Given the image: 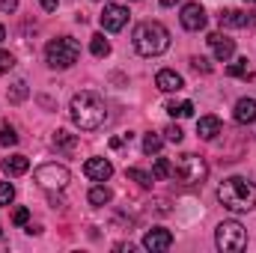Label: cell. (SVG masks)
I'll list each match as a JSON object with an SVG mask.
<instances>
[{
	"instance_id": "4316f807",
	"label": "cell",
	"mask_w": 256,
	"mask_h": 253,
	"mask_svg": "<svg viewBox=\"0 0 256 253\" xmlns=\"http://www.w3.org/2000/svg\"><path fill=\"white\" fill-rule=\"evenodd\" d=\"M15 143H18V131L6 122V126L0 128V146H15Z\"/></svg>"
},
{
	"instance_id": "8fae6325",
	"label": "cell",
	"mask_w": 256,
	"mask_h": 253,
	"mask_svg": "<svg viewBox=\"0 0 256 253\" xmlns=\"http://www.w3.org/2000/svg\"><path fill=\"white\" fill-rule=\"evenodd\" d=\"M220 27H256V12H242V9H224L218 15Z\"/></svg>"
},
{
	"instance_id": "5bb4252c",
	"label": "cell",
	"mask_w": 256,
	"mask_h": 253,
	"mask_svg": "<svg viewBox=\"0 0 256 253\" xmlns=\"http://www.w3.org/2000/svg\"><path fill=\"white\" fill-rule=\"evenodd\" d=\"M208 48H212V54H214L218 60H224V63L236 54V42H232L230 36H224V33H212V36H208Z\"/></svg>"
},
{
	"instance_id": "83f0119b",
	"label": "cell",
	"mask_w": 256,
	"mask_h": 253,
	"mask_svg": "<svg viewBox=\"0 0 256 253\" xmlns=\"http://www.w3.org/2000/svg\"><path fill=\"white\" fill-rule=\"evenodd\" d=\"M12 196H15V188H12L9 182H0V206H9Z\"/></svg>"
},
{
	"instance_id": "d6a6232c",
	"label": "cell",
	"mask_w": 256,
	"mask_h": 253,
	"mask_svg": "<svg viewBox=\"0 0 256 253\" xmlns=\"http://www.w3.org/2000/svg\"><path fill=\"white\" fill-rule=\"evenodd\" d=\"M131 137H134L131 131H128V134H122V137H114V140H110V146H114V149H120V146H126V143H131Z\"/></svg>"
},
{
	"instance_id": "7402d4cb",
	"label": "cell",
	"mask_w": 256,
	"mask_h": 253,
	"mask_svg": "<svg viewBox=\"0 0 256 253\" xmlns=\"http://www.w3.org/2000/svg\"><path fill=\"white\" fill-rule=\"evenodd\" d=\"M110 200H114V194H110L108 185H96V188L90 190V202H92V206H108Z\"/></svg>"
},
{
	"instance_id": "f546056e",
	"label": "cell",
	"mask_w": 256,
	"mask_h": 253,
	"mask_svg": "<svg viewBox=\"0 0 256 253\" xmlns=\"http://www.w3.org/2000/svg\"><path fill=\"white\" fill-rule=\"evenodd\" d=\"M164 134H167V140H170V143H182V137H185V131H182L179 126H167V128H164Z\"/></svg>"
},
{
	"instance_id": "30bf717a",
	"label": "cell",
	"mask_w": 256,
	"mask_h": 253,
	"mask_svg": "<svg viewBox=\"0 0 256 253\" xmlns=\"http://www.w3.org/2000/svg\"><path fill=\"white\" fill-rule=\"evenodd\" d=\"M179 21H182V27H185V30L196 33V30H202V27H206V9H202L200 3H185V6H182Z\"/></svg>"
},
{
	"instance_id": "7c38bea8",
	"label": "cell",
	"mask_w": 256,
	"mask_h": 253,
	"mask_svg": "<svg viewBox=\"0 0 256 253\" xmlns=\"http://www.w3.org/2000/svg\"><path fill=\"white\" fill-rule=\"evenodd\" d=\"M84 173H86V179H92V182H108V179L114 176V164H110L108 158H90V161L84 164Z\"/></svg>"
},
{
	"instance_id": "44dd1931",
	"label": "cell",
	"mask_w": 256,
	"mask_h": 253,
	"mask_svg": "<svg viewBox=\"0 0 256 253\" xmlns=\"http://www.w3.org/2000/svg\"><path fill=\"white\" fill-rule=\"evenodd\" d=\"M90 51H92L96 57H108V54H110V42L104 39V33H96V36L90 39Z\"/></svg>"
},
{
	"instance_id": "484cf974",
	"label": "cell",
	"mask_w": 256,
	"mask_h": 253,
	"mask_svg": "<svg viewBox=\"0 0 256 253\" xmlns=\"http://www.w3.org/2000/svg\"><path fill=\"white\" fill-rule=\"evenodd\" d=\"M126 176H128V179H134L137 185H143V188H149V185L155 182V179H152V176H149L146 170H140V167H128V173H126Z\"/></svg>"
},
{
	"instance_id": "52a82bcc",
	"label": "cell",
	"mask_w": 256,
	"mask_h": 253,
	"mask_svg": "<svg viewBox=\"0 0 256 253\" xmlns=\"http://www.w3.org/2000/svg\"><path fill=\"white\" fill-rule=\"evenodd\" d=\"M72 179V173L66 170L63 164H42L36 170V185L45 190H63Z\"/></svg>"
},
{
	"instance_id": "1f68e13d",
	"label": "cell",
	"mask_w": 256,
	"mask_h": 253,
	"mask_svg": "<svg viewBox=\"0 0 256 253\" xmlns=\"http://www.w3.org/2000/svg\"><path fill=\"white\" fill-rule=\"evenodd\" d=\"M12 66H15V57H12L9 51H0V74L12 72Z\"/></svg>"
},
{
	"instance_id": "6da1fadb",
	"label": "cell",
	"mask_w": 256,
	"mask_h": 253,
	"mask_svg": "<svg viewBox=\"0 0 256 253\" xmlns=\"http://www.w3.org/2000/svg\"><path fill=\"white\" fill-rule=\"evenodd\" d=\"M68 114H72V122L80 128V131H96V128L104 126V120H108V108H104V102H102L96 92H90V90L72 96Z\"/></svg>"
},
{
	"instance_id": "4fadbf2b",
	"label": "cell",
	"mask_w": 256,
	"mask_h": 253,
	"mask_svg": "<svg viewBox=\"0 0 256 253\" xmlns=\"http://www.w3.org/2000/svg\"><path fill=\"white\" fill-rule=\"evenodd\" d=\"M155 86L161 92H179V90H185V78L179 72H173V68H161L155 74Z\"/></svg>"
},
{
	"instance_id": "ffe728a7",
	"label": "cell",
	"mask_w": 256,
	"mask_h": 253,
	"mask_svg": "<svg viewBox=\"0 0 256 253\" xmlns=\"http://www.w3.org/2000/svg\"><path fill=\"white\" fill-rule=\"evenodd\" d=\"M164 110H167L173 120H185V116H191V114H194V104H191V102H167V104H164Z\"/></svg>"
},
{
	"instance_id": "603a6c76",
	"label": "cell",
	"mask_w": 256,
	"mask_h": 253,
	"mask_svg": "<svg viewBox=\"0 0 256 253\" xmlns=\"http://www.w3.org/2000/svg\"><path fill=\"white\" fill-rule=\"evenodd\" d=\"M6 96H9V102H12V104H21V102L30 96V90H27V84H24V80H15V84L9 86V92H6Z\"/></svg>"
},
{
	"instance_id": "ac0fdd59",
	"label": "cell",
	"mask_w": 256,
	"mask_h": 253,
	"mask_svg": "<svg viewBox=\"0 0 256 253\" xmlns=\"http://www.w3.org/2000/svg\"><path fill=\"white\" fill-rule=\"evenodd\" d=\"M196 134H200L202 140H214V137L220 134V120H218V116H200V120H196Z\"/></svg>"
},
{
	"instance_id": "836d02e7",
	"label": "cell",
	"mask_w": 256,
	"mask_h": 253,
	"mask_svg": "<svg viewBox=\"0 0 256 253\" xmlns=\"http://www.w3.org/2000/svg\"><path fill=\"white\" fill-rule=\"evenodd\" d=\"M18 9V0H0V12H15Z\"/></svg>"
},
{
	"instance_id": "d4e9b609",
	"label": "cell",
	"mask_w": 256,
	"mask_h": 253,
	"mask_svg": "<svg viewBox=\"0 0 256 253\" xmlns=\"http://www.w3.org/2000/svg\"><path fill=\"white\" fill-rule=\"evenodd\" d=\"M167 176H173L170 161H167V158H155V164H152V179H167Z\"/></svg>"
},
{
	"instance_id": "e575fe53",
	"label": "cell",
	"mask_w": 256,
	"mask_h": 253,
	"mask_svg": "<svg viewBox=\"0 0 256 253\" xmlns=\"http://www.w3.org/2000/svg\"><path fill=\"white\" fill-rule=\"evenodd\" d=\"M57 3H60V0H39V6H42L45 12H54V9H57Z\"/></svg>"
},
{
	"instance_id": "4dcf8cb0",
	"label": "cell",
	"mask_w": 256,
	"mask_h": 253,
	"mask_svg": "<svg viewBox=\"0 0 256 253\" xmlns=\"http://www.w3.org/2000/svg\"><path fill=\"white\" fill-rule=\"evenodd\" d=\"M191 68H194V72H202V74H208V72H212V63H208L206 57H191Z\"/></svg>"
},
{
	"instance_id": "7a4b0ae2",
	"label": "cell",
	"mask_w": 256,
	"mask_h": 253,
	"mask_svg": "<svg viewBox=\"0 0 256 253\" xmlns=\"http://www.w3.org/2000/svg\"><path fill=\"white\" fill-rule=\"evenodd\" d=\"M218 200L230 212H250L256 206V185L250 179H244V176H230V179L220 182Z\"/></svg>"
},
{
	"instance_id": "74e56055",
	"label": "cell",
	"mask_w": 256,
	"mask_h": 253,
	"mask_svg": "<svg viewBox=\"0 0 256 253\" xmlns=\"http://www.w3.org/2000/svg\"><path fill=\"white\" fill-rule=\"evenodd\" d=\"M3 39H6V30H3V24H0V42H3Z\"/></svg>"
},
{
	"instance_id": "d6986e66",
	"label": "cell",
	"mask_w": 256,
	"mask_h": 253,
	"mask_svg": "<svg viewBox=\"0 0 256 253\" xmlns=\"http://www.w3.org/2000/svg\"><path fill=\"white\" fill-rule=\"evenodd\" d=\"M226 74H232V78H238V80H254V68H250V60H248V57H238L236 63H230Z\"/></svg>"
},
{
	"instance_id": "277c9868",
	"label": "cell",
	"mask_w": 256,
	"mask_h": 253,
	"mask_svg": "<svg viewBox=\"0 0 256 253\" xmlns=\"http://www.w3.org/2000/svg\"><path fill=\"white\" fill-rule=\"evenodd\" d=\"M80 57V45L72 39V36H60V39H51L48 48H45V60L51 68H72Z\"/></svg>"
},
{
	"instance_id": "f1b7e54d",
	"label": "cell",
	"mask_w": 256,
	"mask_h": 253,
	"mask_svg": "<svg viewBox=\"0 0 256 253\" xmlns=\"http://www.w3.org/2000/svg\"><path fill=\"white\" fill-rule=\"evenodd\" d=\"M27 220H30V208H24V206H21V208H15V212H12V224H15V226H24Z\"/></svg>"
},
{
	"instance_id": "d590c367",
	"label": "cell",
	"mask_w": 256,
	"mask_h": 253,
	"mask_svg": "<svg viewBox=\"0 0 256 253\" xmlns=\"http://www.w3.org/2000/svg\"><path fill=\"white\" fill-rule=\"evenodd\" d=\"M6 248H9V242H6V238H3V232H0V250H6Z\"/></svg>"
},
{
	"instance_id": "2e32d148",
	"label": "cell",
	"mask_w": 256,
	"mask_h": 253,
	"mask_svg": "<svg viewBox=\"0 0 256 253\" xmlns=\"http://www.w3.org/2000/svg\"><path fill=\"white\" fill-rule=\"evenodd\" d=\"M0 167L6 176H24L30 170V161H27V155H9V158H3Z\"/></svg>"
},
{
	"instance_id": "9c48e42d",
	"label": "cell",
	"mask_w": 256,
	"mask_h": 253,
	"mask_svg": "<svg viewBox=\"0 0 256 253\" xmlns=\"http://www.w3.org/2000/svg\"><path fill=\"white\" fill-rule=\"evenodd\" d=\"M143 248L152 253H164L173 248V232L170 230H164V226H155V230H149L146 236H143Z\"/></svg>"
},
{
	"instance_id": "9a60e30c",
	"label": "cell",
	"mask_w": 256,
	"mask_h": 253,
	"mask_svg": "<svg viewBox=\"0 0 256 253\" xmlns=\"http://www.w3.org/2000/svg\"><path fill=\"white\" fill-rule=\"evenodd\" d=\"M232 116H236L238 126H250V122H256V102L254 98H238Z\"/></svg>"
},
{
	"instance_id": "8992f818",
	"label": "cell",
	"mask_w": 256,
	"mask_h": 253,
	"mask_svg": "<svg viewBox=\"0 0 256 253\" xmlns=\"http://www.w3.org/2000/svg\"><path fill=\"white\" fill-rule=\"evenodd\" d=\"M173 176L182 182V185H200L206 176H208V164L200 158V155H182L179 161H176V167H173Z\"/></svg>"
},
{
	"instance_id": "8d00e7d4",
	"label": "cell",
	"mask_w": 256,
	"mask_h": 253,
	"mask_svg": "<svg viewBox=\"0 0 256 253\" xmlns=\"http://www.w3.org/2000/svg\"><path fill=\"white\" fill-rule=\"evenodd\" d=\"M179 0H161V6H176Z\"/></svg>"
},
{
	"instance_id": "ba28073f",
	"label": "cell",
	"mask_w": 256,
	"mask_h": 253,
	"mask_svg": "<svg viewBox=\"0 0 256 253\" xmlns=\"http://www.w3.org/2000/svg\"><path fill=\"white\" fill-rule=\"evenodd\" d=\"M126 24H128V9L126 6H120V3H108L104 12H102V30H108V33H120Z\"/></svg>"
},
{
	"instance_id": "3957f363",
	"label": "cell",
	"mask_w": 256,
	"mask_h": 253,
	"mask_svg": "<svg viewBox=\"0 0 256 253\" xmlns=\"http://www.w3.org/2000/svg\"><path fill=\"white\" fill-rule=\"evenodd\" d=\"M134 48L140 57H161L170 48V30L161 21H143L134 27Z\"/></svg>"
},
{
	"instance_id": "cb8c5ba5",
	"label": "cell",
	"mask_w": 256,
	"mask_h": 253,
	"mask_svg": "<svg viewBox=\"0 0 256 253\" xmlns=\"http://www.w3.org/2000/svg\"><path fill=\"white\" fill-rule=\"evenodd\" d=\"M161 146H164V137H161V134H152V131H149V134L143 137V152H146V155H158Z\"/></svg>"
},
{
	"instance_id": "e0dca14e",
	"label": "cell",
	"mask_w": 256,
	"mask_h": 253,
	"mask_svg": "<svg viewBox=\"0 0 256 253\" xmlns=\"http://www.w3.org/2000/svg\"><path fill=\"white\" fill-rule=\"evenodd\" d=\"M51 143H54V149L57 152H66V155H72V152H78V137L74 134H68V131H54V137H51Z\"/></svg>"
},
{
	"instance_id": "5b68a950",
	"label": "cell",
	"mask_w": 256,
	"mask_h": 253,
	"mask_svg": "<svg viewBox=\"0 0 256 253\" xmlns=\"http://www.w3.org/2000/svg\"><path fill=\"white\" fill-rule=\"evenodd\" d=\"M214 244L224 253H238L248 244V232H244V226L238 220H224L218 226V232H214Z\"/></svg>"
},
{
	"instance_id": "f35d334b",
	"label": "cell",
	"mask_w": 256,
	"mask_h": 253,
	"mask_svg": "<svg viewBox=\"0 0 256 253\" xmlns=\"http://www.w3.org/2000/svg\"><path fill=\"white\" fill-rule=\"evenodd\" d=\"M244 3H256V0H244Z\"/></svg>"
}]
</instances>
